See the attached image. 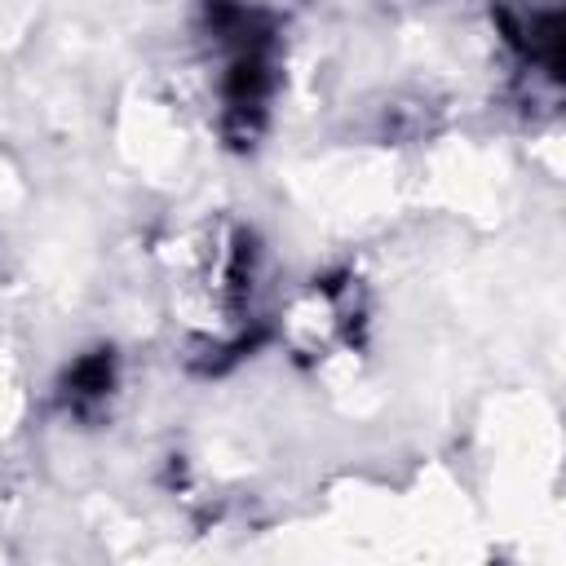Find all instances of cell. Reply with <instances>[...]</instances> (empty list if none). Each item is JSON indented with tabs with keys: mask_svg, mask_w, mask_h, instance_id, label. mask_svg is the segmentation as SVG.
I'll return each instance as SVG.
<instances>
[{
	"mask_svg": "<svg viewBox=\"0 0 566 566\" xmlns=\"http://www.w3.org/2000/svg\"><path fill=\"white\" fill-rule=\"evenodd\" d=\"M203 27L221 57L217 80V128L230 150H252L265 128L279 97V31L270 13L243 4V0H208Z\"/></svg>",
	"mask_w": 566,
	"mask_h": 566,
	"instance_id": "6da1fadb",
	"label": "cell"
},
{
	"mask_svg": "<svg viewBox=\"0 0 566 566\" xmlns=\"http://www.w3.org/2000/svg\"><path fill=\"white\" fill-rule=\"evenodd\" d=\"M491 27L522 80V88L557 97L562 88V9L531 0H495Z\"/></svg>",
	"mask_w": 566,
	"mask_h": 566,
	"instance_id": "7a4b0ae2",
	"label": "cell"
},
{
	"mask_svg": "<svg viewBox=\"0 0 566 566\" xmlns=\"http://www.w3.org/2000/svg\"><path fill=\"white\" fill-rule=\"evenodd\" d=\"M363 318H367V305L354 274L314 279V287L292 310V345L314 358L327 354L332 345H354L363 332Z\"/></svg>",
	"mask_w": 566,
	"mask_h": 566,
	"instance_id": "3957f363",
	"label": "cell"
},
{
	"mask_svg": "<svg viewBox=\"0 0 566 566\" xmlns=\"http://www.w3.org/2000/svg\"><path fill=\"white\" fill-rule=\"evenodd\" d=\"M115 389H119V358H115L111 345H97V349L80 354V358L62 371V380H57V402H62L66 416L93 424V420H102V416L111 411Z\"/></svg>",
	"mask_w": 566,
	"mask_h": 566,
	"instance_id": "277c9868",
	"label": "cell"
}]
</instances>
